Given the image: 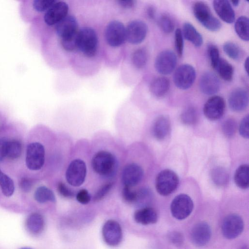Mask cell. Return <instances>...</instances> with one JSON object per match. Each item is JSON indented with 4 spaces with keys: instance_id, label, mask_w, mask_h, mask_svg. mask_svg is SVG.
Returning <instances> with one entry per match:
<instances>
[{
    "instance_id": "6da1fadb",
    "label": "cell",
    "mask_w": 249,
    "mask_h": 249,
    "mask_svg": "<svg viewBox=\"0 0 249 249\" xmlns=\"http://www.w3.org/2000/svg\"><path fill=\"white\" fill-rule=\"evenodd\" d=\"M98 38L96 31L90 27H84L78 31L77 50L85 57H94L98 49Z\"/></svg>"
},
{
    "instance_id": "7a4b0ae2",
    "label": "cell",
    "mask_w": 249,
    "mask_h": 249,
    "mask_svg": "<svg viewBox=\"0 0 249 249\" xmlns=\"http://www.w3.org/2000/svg\"><path fill=\"white\" fill-rule=\"evenodd\" d=\"M193 12L196 19L207 30L216 32L221 28V22L213 15L206 3L201 1L195 2Z\"/></svg>"
},
{
    "instance_id": "3957f363",
    "label": "cell",
    "mask_w": 249,
    "mask_h": 249,
    "mask_svg": "<svg viewBox=\"0 0 249 249\" xmlns=\"http://www.w3.org/2000/svg\"><path fill=\"white\" fill-rule=\"evenodd\" d=\"M91 163L94 171L104 176L112 175L117 167L115 157L110 152L104 150L97 152L92 157Z\"/></svg>"
},
{
    "instance_id": "277c9868",
    "label": "cell",
    "mask_w": 249,
    "mask_h": 249,
    "mask_svg": "<svg viewBox=\"0 0 249 249\" xmlns=\"http://www.w3.org/2000/svg\"><path fill=\"white\" fill-rule=\"evenodd\" d=\"M179 178L173 171L166 169L158 174L155 181V187L158 193L161 196H167L173 193L178 188Z\"/></svg>"
},
{
    "instance_id": "5b68a950",
    "label": "cell",
    "mask_w": 249,
    "mask_h": 249,
    "mask_svg": "<svg viewBox=\"0 0 249 249\" xmlns=\"http://www.w3.org/2000/svg\"><path fill=\"white\" fill-rule=\"evenodd\" d=\"M105 38L111 47L117 48L122 45L126 40V29L124 24L117 20L109 22L105 28Z\"/></svg>"
},
{
    "instance_id": "8992f818",
    "label": "cell",
    "mask_w": 249,
    "mask_h": 249,
    "mask_svg": "<svg viewBox=\"0 0 249 249\" xmlns=\"http://www.w3.org/2000/svg\"><path fill=\"white\" fill-rule=\"evenodd\" d=\"M194 203L187 195L181 194L177 196L172 200L170 211L176 219L182 220L188 217L193 211Z\"/></svg>"
},
{
    "instance_id": "52a82bcc",
    "label": "cell",
    "mask_w": 249,
    "mask_h": 249,
    "mask_svg": "<svg viewBox=\"0 0 249 249\" xmlns=\"http://www.w3.org/2000/svg\"><path fill=\"white\" fill-rule=\"evenodd\" d=\"M87 175V166L83 160L75 159L69 164L65 174L68 183L74 187L81 186Z\"/></svg>"
},
{
    "instance_id": "ba28073f",
    "label": "cell",
    "mask_w": 249,
    "mask_h": 249,
    "mask_svg": "<svg viewBox=\"0 0 249 249\" xmlns=\"http://www.w3.org/2000/svg\"><path fill=\"white\" fill-rule=\"evenodd\" d=\"M196 77L195 68L187 64L179 66L173 74V81L176 86L182 90L189 89L194 84Z\"/></svg>"
},
{
    "instance_id": "9c48e42d",
    "label": "cell",
    "mask_w": 249,
    "mask_h": 249,
    "mask_svg": "<svg viewBox=\"0 0 249 249\" xmlns=\"http://www.w3.org/2000/svg\"><path fill=\"white\" fill-rule=\"evenodd\" d=\"M45 154V149L42 144L37 142L30 143L26 151L27 167L31 170L40 169L44 163Z\"/></svg>"
},
{
    "instance_id": "30bf717a",
    "label": "cell",
    "mask_w": 249,
    "mask_h": 249,
    "mask_svg": "<svg viewBox=\"0 0 249 249\" xmlns=\"http://www.w3.org/2000/svg\"><path fill=\"white\" fill-rule=\"evenodd\" d=\"M125 29L126 40L133 45L142 43L145 39L148 32L146 24L139 19L130 21Z\"/></svg>"
},
{
    "instance_id": "8fae6325",
    "label": "cell",
    "mask_w": 249,
    "mask_h": 249,
    "mask_svg": "<svg viewBox=\"0 0 249 249\" xmlns=\"http://www.w3.org/2000/svg\"><path fill=\"white\" fill-rule=\"evenodd\" d=\"M244 226L243 220L239 215L229 214L223 221L221 226L222 234L229 239L235 238L242 232Z\"/></svg>"
},
{
    "instance_id": "7c38bea8",
    "label": "cell",
    "mask_w": 249,
    "mask_h": 249,
    "mask_svg": "<svg viewBox=\"0 0 249 249\" xmlns=\"http://www.w3.org/2000/svg\"><path fill=\"white\" fill-rule=\"evenodd\" d=\"M177 63L176 53L170 50H165L160 52L155 60L156 71L163 75L170 74L175 69Z\"/></svg>"
},
{
    "instance_id": "4fadbf2b",
    "label": "cell",
    "mask_w": 249,
    "mask_h": 249,
    "mask_svg": "<svg viewBox=\"0 0 249 249\" xmlns=\"http://www.w3.org/2000/svg\"><path fill=\"white\" fill-rule=\"evenodd\" d=\"M69 9V5L66 2L57 0L44 13V23L49 26H55L68 15Z\"/></svg>"
},
{
    "instance_id": "5bb4252c",
    "label": "cell",
    "mask_w": 249,
    "mask_h": 249,
    "mask_svg": "<svg viewBox=\"0 0 249 249\" xmlns=\"http://www.w3.org/2000/svg\"><path fill=\"white\" fill-rule=\"evenodd\" d=\"M225 110V100L220 96H213L205 103L203 112L205 117L210 120L215 121L221 118Z\"/></svg>"
},
{
    "instance_id": "9a60e30c",
    "label": "cell",
    "mask_w": 249,
    "mask_h": 249,
    "mask_svg": "<svg viewBox=\"0 0 249 249\" xmlns=\"http://www.w3.org/2000/svg\"><path fill=\"white\" fill-rule=\"evenodd\" d=\"M57 0H34L24 1L22 4V15L26 19L32 20L35 14L46 12Z\"/></svg>"
},
{
    "instance_id": "2e32d148",
    "label": "cell",
    "mask_w": 249,
    "mask_h": 249,
    "mask_svg": "<svg viewBox=\"0 0 249 249\" xmlns=\"http://www.w3.org/2000/svg\"><path fill=\"white\" fill-rule=\"evenodd\" d=\"M102 234L106 244L111 247L118 245L123 238L121 226L114 220H108L105 223L102 229Z\"/></svg>"
},
{
    "instance_id": "e0dca14e",
    "label": "cell",
    "mask_w": 249,
    "mask_h": 249,
    "mask_svg": "<svg viewBox=\"0 0 249 249\" xmlns=\"http://www.w3.org/2000/svg\"><path fill=\"white\" fill-rule=\"evenodd\" d=\"M54 29L59 39L69 38L77 34L78 23L74 16L68 15L54 26Z\"/></svg>"
},
{
    "instance_id": "ac0fdd59",
    "label": "cell",
    "mask_w": 249,
    "mask_h": 249,
    "mask_svg": "<svg viewBox=\"0 0 249 249\" xmlns=\"http://www.w3.org/2000/svg\"><path fill=\"white\" fill-rule=\"evenodd\" d=\"M143 177L142 167L136 163L127 164L122 173V181L124 186L133 187L139 184Z\"/></svg>"
},
{
    "instance_id": "d6986e66",
    "label": "cell",
    "mask_w": 249,
    "mask_h": 249,
    "mask_svg": "<svg viewBox=\"0 0 249 249\" xmlns=\"http://www.w3.org/2000/svg\"><path fill=\"white\" fill-rule=\"evenodd\" d=\"M220 86L219 79L212 71H206L200 77L199 87L204 94L211 95L216 93L219 90Z\"/></svg>"
},
{
    "instance_id": "ffe728a7",
    "label": "cell",
    "mask_w": 249,
    "mask_h": 249,
    "mask_svg": "<svg viewBox=\"0 0 249 249\" xmlns=\"http://www.w3.org/2000/svg\"><path fill=\"white\" fill-rule=\"evenodd\" d=\"M211 230L209 225L206 222L197 223L192 229L191 238L194 245L202 247L207 245L211 237Z\"/></svg>"
},
{
    "instance_id": "44dd1931",
    "label": "cell",
    "mask_w": 249,
    "mask_h": 249,
    "mask_svg": "<svg viewBox=\"0 0 249 249\" xmlns=\"http://www.w3.org/2000/svg\"><path fill=\"white\" fill-rule=\"evenodd\" d=\"M229 106L234 112H241L245 110L249 104V93L243 88H237L230 94L228 99Z\"/></svg>"
},
{
    "instance_id": "7402d4cb",
    "label": "cell",
    "mask_w": 249,
    "mask_h": 249,
    "mask_svg": "<svg viewBox=\"0 0 249 249\" xmlns=\"http://www.w3.org/2000/svg\"><path fill=\"white\" fill-rule=\"evenodd\" d=\"M214 10L218 17L227 23H232L235 18L234 11L227 0H215L213 2Z\"/></svg>"
},
{
    "instance_id": "603a6c76",
    "label": "cell",
    "mask_w": 249,
    "mask_h": 249,
    "mask_svg": "<svg viewBox=\"0 0 249 249\" xmlns=\"http://www.w3.org/2000/svg\"><path fill=\"white\" fill-rule=\"evenodd\" d=\"M171 129L169 119L165 116H160L155 121L152 126V133L155 138L161 141L169 135Z\"/></svg>"
},
{
    "instance_id": "cb8c5ba5",
    "label": "cell",
    "mask_w": 249,
    "mask_h": 249,
    "mask_svg": "<svg viewBox=\"0 0 249 249\" xmlns=\"http://www.w3.org/2000/svg\"><path fill=\"white\" fill-rule=\"evenodd\" d=\"M134 218L137 223L147 225L156 223L158 215L155 209L149 207H145L136 211L134 214Z\"/></svg>"
},
{
    "instance_id": "d4e9b609",
    "label": "cell",
    "mask_w": 249,
    "mask_h": 249,
    "mask_svg": "<svg viewBox=\"0 0 249 249\" xmlns=\"http://www.w3.org/2000/svg\"><path fill=\"white\" fill-rule=\"evenodd\" d=\"M170 87L169 80L163 76L157 77L150 83V92L157 97L164 96L168 91Z\"/></svg>"
},
{
    "instance_id": "484cf974",
    "label": "cell",
    "mask_w": 249,
    "mask_h": 249,
    "mask_svg": "<svg viewBox=\"0 0 249 249\" xmlns=\"http://www.w3.org/2000/svg\"><path fill=\"white\" fill-rule=\"evenodd\" d=\"M26 226L28 231L32 234L37 235L41 233L45 226L43 216L36 213L30 214L26 219Z\"/></svg>"
},
{
    "instance_id": "4316f807",
    "label": "cell",
    "mask_w": 249,
    "mask_h": 249,
    "mask_svg": "<svg viewBox=\"0 0 249 249\" xmlns=\"http://www.w3.org/2000/svg\"><path fill=\"white\" fill-rule=\"evenodd\" d=\"M183 36L196 47H199L203 43V37L200 33L190 23L185 22L183 25Z\"/></svg>"
},
{
    "instance_id": "83f0119b",
    "label": "cell",
    "mask_w": 249,
    "mask_h": 249,
    "mask_svg": "<svg viewBox=\"0 0 249 249\" xmlns=\"http://www.w3.org/2000/svg\"><path fill=\"white\" fill-rule=\"evenodd\" d=\"M249 165L242 164L239 166L234 174V180L236 185L241 189L249 187Z\"/></svg>"
},
{
    "instance_id": "f1b7e54d",
    "label": "cell",
    "mask_w": 249,
    "mask_h": 249,
    "mask_svg": "<svg viewBox=\"0 0 249 249\" xmlns=\"http://www.w3.org/2000/svg\"><path fill=\"white\" fill-rule=\"evenodd\" d=\"M220 77L226 81H231L233 78L234 69L228 61L220 58L215 68Z\"/></svg>"
},
{
    "instance_id": "f546056e",
    "label": "cell",
    "mask_w": 249,
    "mask_h": 249,
    "mask_svg": "<svg viewBox=\"0 0 249 249\" xmlns=\"http://www.w3.org/2000/svg\"><path fill=\"white\" fill-rule=\"evenodd\" d=\"M234 29L239 38L245 41L249 39V18L246 16H241L236 20Z\"/></svg>"
},
{
    "instance_id": "4dcf8cb0",
    "label": "cell",
    "mask_w": 249,
    "mask_h": 249,
    "mask_svg": "<svg viewBox=\"0 0 249 249\" xmlns=\"http://www.w3.org/2000/svg\"><path fill=\"white\" fill-rule=\"evenodd\" d=\"M148 61V53L146 49L140 48L135 50L131 55L133 65L138 69L143 68Z\"/></svg>"
},
{
    "instance_id": "1f68e13d",
    "label": "cell",
    "mask_w": 249,
    "mask_h": 249,
    "mask_svg": "<svg viewBox=\"0 0 249 249\" xmlns=\"http://www.w3.org/2000/svg\"><path fill=\"white\" fill-rule=\"evenodd\" d=\"M213 182L217 186H225L229 181V174L227 170L222 167L213 168L211 172Z\"/></svg>"
},
{
    "instance_id": "d6a6232c",
    "label": "cell",
    "mask_w": 249,
    "mask_h": 249,
    "mask_svg": "<svg viewBox=\"0 0 249 249\" xmlns=\"http://www.w3.org/2000/svg\"><path fill=\"white\" fill-rule=\"evenodd\" d=\"M34 197L36 201L40 203L48 201H55V197L53 192L44 186L39 187L36 189L34 194Z\"/></svg>"
},
{
    "instance_id": "836d02e7",
    "label": "cell",
    "mask_w": 249,
    "mask_h": 249,
    "mask_svg": "<svg viewBox=\"0 0 249 249\" xmlns=\"http://www.w3.org/2000/svg\"><path fill=\"white\" fill-rule=\"evenodd\" d=\"M223 49L225 53L231 59L238 61L243 57V53L241 48L232 42L224 43Z\"/></svg>"
},
{
    "instance_id": "e575fe53",
    "label": "cell",
    "mask_w": 249,
    "mask_h": 249,
    "mask_svg": "<svg viewBox=\"0 0 249 249\" xmlns=\"http://www.w3.org/2000/svg\"><path fill=\"white\" fill-rule=\"evenodd\" d=\"M0 186L3 194L7 196H11L15 190L13 180L4 174L0 169Z\"/></svg>"
},
{
    "instance_id": "d590c367",
    "label": "cell",
    "mask_w": 249,
    "mask_h": 249,
    "mask_svg": "<svg viewBox=\"0 0 249 249\" xmlns=\"http://www.w3.org/2000/svg\"><path fill=\"white\" fill-rule=\"evenodd\" d=\"M22 152L21 143L15 140L7 142L6 157L10 160L19 158Z\"/></svg>"
},
{
    "instance_id": "8d00e7d4",
    "label": "cell",
    "mask_w": 249,
    "mask_h": 249,
    "mask_svg": "<svg viewBox=\"0 0 249 249\" xmlns=\"http://www.w3.org/2000/svg\"><path fill=\"white\" fill-rule=\"evenodd\" d=\"M157 23L160 29L166 34L172 33L175 28L173 20L166 14H162L159 17Z\"/></svg>"
},
{
    "instance_id": "74e56055",
    "label": "cell",
    "mask_w": 249,
    "mask_h": 249,
    "mask_svg": "<svg viewBox=\"0 0 249 249\" xmlns=\"http://www.w3.org/2000/svg\"><path fill=\"white\" fill-rule=\"evenodd\" d=\"M180 118L184 124L188 125L194 124L197 121V111L194 107H188L182 111Z\"/></svg>"
},
{
    "instance_id": "f35d334b",
    "label": "cell",
    "mask_w": 249,
    "mask_h": 249,
    "mask_svg": "<svg viewBox=\"0 0 249 249\" xmlns=\"http://www.w3.org/2000/svg\"><path fill=\"white\" fill-rule=\"evenodd\" d=\"M237 128L236 121L229 118L224 121L222 125V130L224 135L228 138H232L235 135Z\"/></svg>"
},
{
    "instance_id": "ab89813d",
    "label": "cell",
    "mask_w": 249,
    "mask_h": 249,
    "mask_svg": "<svg viewBox=\"0 0 249 249\" xmlns=\"http://www.w3.org/2000/svg\"><path fill=\"white\" fill-rule=\"evenodd\" d=\"M151 192L148 189L143 188L138 191L137 197L135 204L139 206H144L148 204L152 199Z\"/></svg>"
},
{
    "instance_id": "60d3db41",
    "label": "cell",
    "mask_w": 249,
    "mask_h": 249,
    "mask_svg": "<svg viewBox=\"0 0 249 249\" xmlns=\"http://www.w3.org/2000/svg\"><path fill=\"white\" fill-rule=\"evenodd\" d=\"M207 53L212 68L215 69L220 58L218 48L213 44H209L207 46Z\"/></svg>"
},
{
    "instance_id": "b9f144b4",
    "label": "cell",
    "mask_w": 249,
    "mask_h": 249,
    "mask_svg": "<svg viewBox=\"0 0 249 249\" xmlns=\"http://www.w3.org/2000/svg\"><path fill=\"white\" fill-rule=\"evenodd\" d=\"M77 35L78 33L72 37L60 39L62 48L66 51L70 52L77 50Z\"/></svg>"
},
{
    "instance_id": "7bdbcfd3",
    "label": "cell",
    "mask_w": 249,
    "mask_h": 249,
    "mask_svg": "<svg viewBox=\"0 0 249 249\" xmlns=\"http://www.w3.org/2000/svg\"><path fill=\"white\" fill-rule=\"evenodd\" d=\"M175 46L176 52L178 56L181 57L183 54L184 43L182 31L180 28H177L175 32Z\"/></svg>"
},
{
    "instance_id": "ee69618b",
    "label": "cell",
    "mask_w": 249,
    "mask_h": 249,
    "mask_svg": "<svg viewBox=\"0 0 249 249\" xmlns=\"http://www.w3.org/2000/svg\"><path fill=\"white\" fill-rule=\"evenodd\" d=\"M138 191L134 190L132 187L124 186L122 190V196L127 202L135 203L137 197Z\"/></svg>"
},
{
    "instance_id": "f6af8a7d",
    "label": "cell",
    "mask_w": 249,
    "mask_h": 249,
    "mask_svg": "<svg viewBox=\"0 0 249 249\" xmlns=\"http://www.w3.org/2000/svg\"><path fill=\"white\" fill-rule=\"evenodd\" d=\"M112 182L105 184L96 192L93 196V200L95 201H98L102 199L110 191L113 186Z\"/></svg>"
},
{
    "instance_id": "bcb514c9",
    "label": "cell",
    "mask_w": 249,
    "mask_h": 249,
    "mask_svg": "<svg viewBox=\"0 0 249 249\" xmlns=\"http://www.w3.org/2000/svg\"><path fill=\"white\" fill-rule=\"evenodd\" d=\"M249 115L244 117L239 125V131L240 134L244 138L248 139L249 136Z\"/></svg>"
},
{
    "instance_id": "7dc6e473",
    "label": "cell",
    "mask_w": 249,
    "mask_h": 249,
    "mask_svg": "<svg viewBox=\"0 0 249 249\" xmlns=\"http://www.w3.org/2000/svg\"><path fill=\"white\" fill-rule=\"evenodd\" d=\"M57 190L59 194L64 197L71 198L74 196L73 191L62 182H59L58 183Z\"/></svg>"
},
{
    "instance_id": "c3c4849f",
    "label": "cell",
    "mask_w": 249,
    "mask_h": 249,
    "mask_svg": "<svg viewBox=\"0 0 249 249\" xmlns=\"http://www.w3.org/2000/svg\"><path fill=\"white\" fill-rule=\"evenodd\" d=\"M77 200L82 204H87L89 202L91 199L90 196L85 189L79 190L76 195Z\"/></svg>"
},
{
    "instance_id": "681fc988",
    "label": "cell",
    "mask_w": 249,
    "mask_h": 249,
    "mask_svg": "<svg viewBox=\"0 0 249 249\" xmlns=\"http://www.w3.org/2000/svg\"><path fill=\"white\" fill-rule=\"evenodd\" d=\"M168 238L172 243L177 246H181L184 238L182 234L178 231H173L169 233Z\"/></svg>"
},
{
    "instance_id": "f907efd6",
    "label": "cell",
    "mask_w": 249,
    "mask_h": 249,
    "mask_svg": "<svg viewBox=\"0 0 249 249\" xmlns=\"http://www.w3.org/2000/svg\"><path fill=\"white\" fill-rule=\"evenodd\" d=\"M19 186L23 191L28 192L32 187V181L28 178H23L20 181Z\"/></svg>"
},
{
    "instance_id": "816d5d0a",
    "label": "cell",
    "mask_w": 249,
    "mask_h": 249,
    "mask_svg": "<svg viewBox=\"0 0 249 249\" xmlns=\"http://www.w3.org/2000/svg\"><path fill=\"white\" fill-rule=\"evenodd\" d=\"M118 4L122 8L125 9H130L134 7L136 4L135 0H118L117 1Z\"/></svg>"
},
{
    "instance_id": "f5cc1de1",
    "label": "cell",
    "mask_w": 249,
    "mask_h": 249,
    "mask_svg": "<svg viewBox=\"0 0 249 249\" xmlns=\"http://www.w3.org/2000/svg\"><path fill=\"white\" fill-rule=\"evenodd\" d=\"M145 14L148 19L154 20L156 15L155 7L152 5H148L145 9Z\"/></svg>"
},
{
    "instance_id": "db71d44e",
    "label": "cell",
    "mask_w": 249,
    "mask_h": 249,
    "mask_svg": "<svg viewBox=\"0 0 249 249\" xmlns=\"http://www.w3.org/2000/svg\"><path fill=\"white\" fill-rule=\"evenodd\" d=\"M7 142L4 139L0 140V162L6 157Z\"/></svg>"
},
{
    "instance_id": "11a10c76",
    "label": "cell",
    "mask_w": 249,
    "mask_h": 249,
    "mask_svg": "<svg viewBox=\"0 0 249 249\" xmlns=\"http://www.w3.org/2000/svg\"><path fill=\"white\" fill-rule=\"evenodd\" d=\"M244 69L247 74H248L249 71V58L247 57L245 61Z\"/></svg>"
},
{
    "instance_id": "9f6ffc18",
    "label": "cell",
    "mask_w": 249,
    "mask_h": 249,
    "mask_svg": "<svg viewBox=\"0 0 249 249\" xmlns=\"http://www.w3.org/2000/svg\"><path fill=\"white\" fill-rule=\"evenodd\" d=\"M231 4L234 6H237L239 5L240 1L239 0H231Z\"/></svg>"
},
{
    "instance_id": "6f0895ef",
    "label": "cell",
    "mask_w": 249,
    "mask_h": 249,
    "mask_svg": "<svg viewBox=\"0 0 249 249\" xmlns=\"http://www.w3.org/2000/svg\"><path fill=\"white\" fill-rule=\"evenodd\" d=\"M241 249H248V248L247 246H244Z\"/></svg>"
},
{
    "instance_id": "680465c9",
    "label": "cell",
    "mask_w": 249,
    "mask_h": 249,
    "mask_svg": "<svg viewBox=\"0 0 249 249\" xmlns=\"http://www.w3.org/2000/svg\"><path fill=\"white\" fill-rule=\"evenodd\" d=\"M20 249H32L29 248H21Z\"/></svg>"
}]
</instances>
